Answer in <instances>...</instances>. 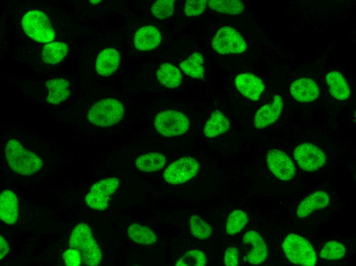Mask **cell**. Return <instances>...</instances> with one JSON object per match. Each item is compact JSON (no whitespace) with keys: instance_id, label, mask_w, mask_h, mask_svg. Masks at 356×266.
<instances>
[{"instance_id":"37","label":"cell","mask_w":356,"mask_h":266,"mask_svg":"<svg viewBox=\"0 0 356 266\" xmlns=\"http://www.w3.org/2000/svg\"><path fill=\"white\" fill-rule=\"evenodd\" d=\"M0 241H1V252H0V259H2L9 252V248L8 242L2 236H0Z\"/></svg>"},{"instance_id":"1","label":"cell","mask_w":356,"mask_h":266,"mask_svg":"<svg viewBox=\"0 0 356 266\" xmlns=\"http://www.w3.org/2000/svg\"><path fill=\"white\" fill-rule=\"evenodd\" d=\"M69 243L70 248L79 252L82 262L85 265L96 266L100 263L102 253L87 224L81 223L75 227Z\"/></svg>"},{"instance_id":"2","label":"cell","mask_w":356,"mask_h":266,"mask_svg":"<svg viewBox=\"0 0 356 266\" xmlns=\"http://www.w3.org/2000/svg\"><path fill=\"white\" fill-rule=\"evenodd\" d=\"M5 156L11 169L23 175H31L42 166V160L36 154L15 139H11L7 143Z\"/></svg>"},{"instance_id":"13","label":"cell","mask_w":356,"mask_h":266,"mask_svg":"<svg viewBox=\"0 0 356 266\" xmlns=\"http://www.w3.org/2000/svg\"><path fill=\"white\" fill-rule=\"evenodd\" d=\"M237 89L246 97L253 101L259 99L264 90V85L261 80L251 73L238 75L235 78Z\"/></svg>"},{"instance_id":"11","label":"cell","mask_w":356,"mask_h":266,"mask_svg":"<svg viewBox=\"0 0 356 266\" xmlns=\"http://www.w3.org/2000/svg\"><path fill=\"white\" fill-rule=\"evenodd\" d=\"M270 171L279 179L288 181L295 174V167L291 159L283 151L272 149L266 156Z\"/></svg>"},{"instance_id":"25","label":"cell","mask_w":356,"mask_h":266,"mask_svg":"<svg viewBox=\"0 0 356 266\" xmlns=\"http://www.w3.org/2000/svg\"><path fill=\"white\" fill-rule=\"evenodd\" d=\"M129 238L134 242L143 245L154 243L157 237L154 232L147 227L132 224L127 229Z\"/></svg>"},{"instance_id":"22","label":"cell","mask_w":356,"mask_h":266,"mask_svg":"<svg viewBox=\"0 0 356 266\" xmlns=\"http://www.w3.org/2000/svg\"><path fill=\"white\" fill-rule=\"evenodd\" d=\"M228 119L219 110L214 111L206 123L204 127V135L212 138L222 134L230 127Z\"/></svg>"},{"instance_id":"4","label":"cell","mask_w":356,"mask_h":266,"mask_svg":"<svg viewBox=\"0 0 356 266\" xmlns=\"http://www.w3.org/2000/svg\"><path fill=\"white\" fill-rule=\"evenodd\" d=\"M124 115V107L117 100L107 98L94 104L89 110L88 120L97 126H109L119 122Z\"/></svg>"},{"instance_id":"30","label":"cell","mask_w":356,"mask_h":266,"mask_svg":"<svg viewBox=\"0 0 356 266\" xmlns=\"http://www.w3.org/2000/svg\"><path fill=\"white\" fill-rule=\"evenodd\" d=\"M189 221L191 232L194 237L203 239L211 235L212 232L211 226L200 217L192 216Z\"/></svg>"},{"instance_id":"3","label":"cell","mask_w":356,"mask_h":266,"mask_svg":"<svg viewBox=\"0 0 356 266\" xmlns=\"http://www.w3.org/2000/svg\"><path fill=\"white\" fill-rule=\"evenodd\" d=\"M282 247L287 258L293 263L314 265L316 254L312 245L303 237L290 234L284 239Z\"/></svg>"},{"instance_id":"27","label":"cell","mask_w":356,"mask_h":266,"mask_svg":"<svg viewBox=\"0 0 356 266\" xmlns=\"http://www.w3.org/2000/svg\"><path fill=\"white\" fill-rule=\"evenodd\" d=\"M180 66L184 73L192 78L202 79L204 77V59L200 53H193L182 62Z\"/></svg>"},{"instance_id":"26","label":"cell","mask_w":356,"mask_h":266,"mask_svg":"<svg viewBox=\"0 0 356 266\" xmlns=\"http://www.w3.org/2000/svg\"><path fill=\"white\" fill-rule=\"evenodd\" d=\"M68 51L66 44L54 42L46 44L42 50L41 59L47 63L55 64L61 61Z\"/></svg>"},{"instance_id":"33","label":"cell","mask_w":356,"mask_h":266,"mask_svg":"<svg viewBox=\"0 0 356 266\" xmlns=\"http://www.w3.org/2000/svg\"><path fill=\"white\" fill-rule=\"evenodd\" d=\"M345 248L341 243L336 241L327 242L321 251L320 256L326 259H339L345 255Z\"/></svg>"},{"instance_id":"19","label":"cell","mask_w":356,"mask_h":266,"mask_svg":"<svg viewBox=\"0 0 356 266\" xmlns=\"http://www.w3.org/2000/svg\"><path fill=\"white\" fill-rule=\"evenodd\" d=\"M120 59V55L117 50L112 48L102 50L97 58V72L102 76H107L112 74L118 68Z\"/></svg>"},{"instance_id":"23","label":"cell","mask_w":356,"mask_h":266,"mask_svg":"<svg viewBox=\"0 0 356 266\" xmlns=\"http://www.w3.org/2000/svg\"><path fill=\"white\" fill-rule=\"evenodd\" d=\"M157 77L160 83L170 88L179 86L182 79V74L179 69L170 63L161 65L157 71Z\"/></svg>"},{"instance_id":"14","label":"cell","mask_w":356,"mask_h":266,"mask_svg":"<svg viewBox=\"0 0 356 266\" xmlns=\"http://www.w3.org/2000/svg\"><path fill=\"white\" fill-rule=\"evenodd\" d=\"M282 107L281 98L275 96L272 103L263 105L258 110L254 118L255 126L261 129L274 123L279 118Z\"/></svg>"},{"instance_id":"8","label":"cell","mask_w":356,"mask_h":266,"mask_svg":"<svg viewBox=\"0 0 356 266\" xmlns=\"http://www.w3.org/2000/svg\"><path fill=\"white\" fill-rule=\"evenodd\" d=\"M119 185V180L109 178L102 180L94 184L85 197L86 205L96 210H104L108 205L112 195Z\"/></svg>"},{"instance_id":"29","label":"cell","mask_w":356,"mask_h":266,"mask_svg":"<svg viewBox=\"0 0 356 266\" xmlns=\"http://www.w3.org/2000/svg\"><path fill=\"white\" fill-rule=\"evenodd\" d=\"M248 221L247 214L240 210L231 212L227 219L226 229L227 233L233 235L240 232Z\"/></svg>"},{"instance_id":"34","label":"cell","mask_w":356,"mask_h":266,"mask_svg":"<svg viewBox=\"0 0 356 266\" xmlns=\"http://www.w3.org/2000/svg\"><path fill=\"white\" fill-rule=\"evenodd\" d=\"M207 0H188L185 5L184 13L188 16L202 14L206 9Z\"/></svg>"},{"instance_id":"7","label":"cell","mask_w":356,"mask_h":266,"mask_svg":"<svg viewBox=\"0 0 356 266\" xmlns=\"http://www.w3.org/2000/svg\"><path fill=\"white\" fill-rule=\"evenodd\" d=\"M212 47L218 53H240L247 49V45L240 34L229 26L220 28L212 40Z\"/></svg>"},{"instance_id":"17","label":"cell","mask_w":356,"mask_h":266,"mask_svg":"<svg viewBox=\"0 0 356 266\" xmlns=\"http://www.w3.org/2000/svg\"><path fill=\"white\" fill-rule=\"evenodd\" d=\"M159 30L151 26H144L139 29L135 34L134 43L140 50L148 51L156 48L161 41Z\"/></svg>"},{"instance_id":"32","label":"cell","mask_w":356,"mask_h":266,"mask_svg":"<svg viewBox=\"0 0 356 266\" xmlns=\"http://www.w3.org/2000/svg\"><path fill=\"white\" fill-rule=\"evenodd\" d=\"M173 0H159L154 2L151 8L153 16L160 19L170 17L173 13L174 9Z\"/></svg>"},{"instance_id":"35","label":"cell","mask_w":356,"mask_h":266,"mask_svg":"<svg viewBox=\"0 0 356 266\" xmlns=\"http://www.w3.org/2000/svg\"><path fill=\"white\" fill-rule=\"evenodd\" d=\"M62 257L65 265L69 266H78L82 262L79 252L74 248H71L64 252Z\"/></svg>"},{"instance_id":"10","label":"cell","mask_w":356,"mask_h":266,"mask_svg":"<svg viewBox=\"0 0 356 266\" xmlns=\"http://www.w3.org/2000/svg\"><path fill=\"white\" fill-rule=\"evenodd\" d=\"M295 160L299 167L305 171H315L326 162V157L318 147L309 143L298 145L294 152Z\"/></svg>"},{"instance_id":"12","label":"cell","mask_w":356,"mask_h":266,"mask_svg":"<svg viewBox=\"0 0 356 266\" xmlns=\"http://www.w3.org/2000/svg\"><path fill=\"white\" fill-rule=\"evenodd\" d=\"M243 242L248 248L246 259L250 263L258 264L266 259L268 253L267 246L256 231L252 230L246 232Z\"/></svg>"},{"instance_id":"24","label":"cell","mask_w":356,"mask_h":266,"mask_svg":"<svg viewBox=\"0 0 356 266\" xmlns=\"http://www.w3.org/2000/svg\"><path fill=\"white\" fill-rule=\"evenodd\" d=\"M165 157L158 152H150L139 157L135 165L142 171L152 172L159 170L165 165Z\"/></svg>"},{"instance_id":"20","label":"cell","mask_w":356,"mask_h":266,"mask_svg":"<svg viewBox=\"0 0 356 266\" xmlns=\"http://www.w3.org/2000/svg\"><path fill=\"white\" fill-rule=\"evenodd\" d=\"M48 89L47 101L53 104H58L66 100L70 94L68 81L62 78H55L47 81Z\"/></svg>"},{"instance_id":"9","label":"cell","mask_w":356,"mask_h":266,"mask_svg":"<svg viewBox=\"0 0 356 266\" xmlns=\"http://www.w3.org/2000/svg\"><path fill=\"white\" fill-rule=\"evenodd\" d=\"M199 165L191 157H183L171 163L164 171L163 176L167 183L176 185L186 182L198 172Z\"/></svg>"},{"instance_id":"16","label":"cell","mask_w":356,"mask_h":266,"mask_svg":"<svg viewBox=\"0 0 356 266\" xmlns=\"http://www.w3.org/2000/svg\"><path fill=\"white\" fill-rule=\"evenodd\" d=\"M0 217L1 220L8 225H13L18 217V203L14 192L5 190L0 196Z\"/></svg>"},{"instance_id":"36","label":"cell","mask_w":356,"mask_h":266,"mask_svg":"<svg viewBox=\"0 0 356 266\" xmlns=\"http://www.w3.org/2000/svg\"><path fill=\"white\" fill-rule=\"evenodd\" d=\"M238 259V251L235 247H231L227 249L224 255V263L226 265H237Z\"/></svg>"},{"instance_id":"18","label":"cell","mask_w":356,"mask_h":266,"mask_svg":"<svg viewBox=\"0 0 356 266\" xmlns=\"http://www.w3.org/2000/svg\"><path fill=\"white\" fill-rule=\"evenodd\" d=\"M329 197L326 192L318 190L304 198L297 208V215L301 218L308 215L313 211L325 208L329 204Z\"/></svg>"},{"instance_id":"31","label":"cell","mask_w":356,"mask_h":266,"mask_svg":"<svg viewBox=\"0 0 356 266\" xmlns=\"http://www.w3.org/2000/svg\"><path fill=\"white\" fill-rule=\"evenodd\" d=\"M206 257L201 251L193 250L184 254L175 263L177 266H204Z\"/></svg>"},{"instance_id":"28","label":"cell","mask_w":356,"mask_h":266,"mask_svg":"<svg viewBox=\"0 0 356 266\" xmlns=\"http://www.w3.org/2000/svg\"><path fill=\"white\" fill-rule=\"evenodd\" d=\"M208 4L213 10L232 15L240 14L244 10L243 3L238 0H210Z\"/></svg>"},{"instance_id":"6","label":"cell","mask_w":356,"mask_h":266,"mask_svg":"<svg viewBox=\"0 0 356 266\" xmlns=\"http://www.w3.org/2000/svg\"><path fill=\"white\" fill-rule=\"evenodd\" d=\"M154 126L158 132L163 136H175L182 135L188 130L189 121L183 113L167 110L157 115Z\"/></svg>"},{"instance_id":"21","label":"cell","mask_w":356,"mask_h":266,"mask_svg":"<svg viewBox=\"0 0 356 266\" xmlns=\"http://www.w3.org/2000/svg\"><path fill=\"white\" fill-rule=\"evenodd\" d=\"M326 81L330 94L339 100H345L350 96V90L343 75L338 72L329 73Z\"/></svg>"},{"instance_id":"15","label":"cell","mask_w":356,"mask_h":266,"mask_svg":"<svg viewBox=\"0 0 356 266\" xmlns=\"http://www.w3.org/2000/svg\"><path fill=\"white\" fill-rule=\"evenodd\" d=\"M290 92L297 101L301 102L312 101L318 98L319 94L315 81L305 78L294 81L291 85Z\"/></svg>"},{"instance_id":"5","label":"cell","mask_w":356,"mask_h":266,"mask_svg":"<svg viewBox=\"0 0 356 266\" xmlns=\"http://www.w3.org/2000/svg\"><path fill=\"white\" fill-rule=\"evenodd\" d=\"M21 25L25 33L35 41L47 43L54 38L55 33L50 21L42 12H28L23 18Z\"/></svg>"}]
</instances>
